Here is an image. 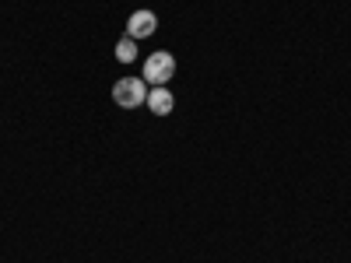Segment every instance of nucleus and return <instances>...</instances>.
Listing matches in <instances>:
<instances>
[{
    "instance_id": "39448f33",
    "label": "nucleus",
    "mask_w": 351,
    "mask_h": 263,
    "mask_svg": "<svg viewBox=\"0 0 351 263\" xmlns=\"http://www.w3.org/2000/svg\"><path fill=\"white\" fill-rule=\"evenodd\" d=\"M116 60H120V64H134V60H137V42H134L130 36L116 42Z\"/></svg>"
},
{
    "instance_id": "f257e3e1",
    "label": "nucleus",
    "mask_w": 351,
    "mask_h": 263,
    "mask_svg": "<svg viewBox=\"0 0 351 263\" xmlns=\"http://www.w3.org/2000/svg\"><path fill=\"white\" fill-rule=\"evenodd\" d=\"M112 102L120 109H137L148 102V84H144V77H120L112 84Z\"/></svg>"
},
{
    "instance_id": "20e7f679",
    "label": "nucleus",
    "mask_w": 351,
    "mask_h": 263,
    "mask_svg": "<svg viewBox=\"0 0 351 263\" xmlns=\"http://www.w3.org/2000/svg\"><path fill=\"white\" fill-rule=\"evenodd\" d=\"M172 105H176V99H172L169 88H155V92H148V109H152L155 116H169Z\"/></svg>"
},
{
    "instance_id": "7ed1b4c3",
    "label": "nucleus",
    "mask_w": 351,
    "mask_h": 263,
    "mask_svg": "<svg viewBox=\"0 0 351 263\" xmlns=\"http://www.w3.org/2000/svg\"><path fill=\"white\" fill-rule=\"evenodd\" d=\"M155 28H158V18L152 11H134L130 21H127V36L130 39H148Z\"/></svg>"
},
{
    "instance_id": "f03ea898",
    "label": "nucleus",
    "mask_w": 351,
    "mask_h": 263,
    "mask_svg": "<svg viewBox=\"0 0 351 263\" xmlns=\"http://www.w3.org/2000/svg\"><path fill=\"white\" fill-rule=\"evenodd\" d=\"M144 77H148V84H155V88H165L176 77V56L172 53H152L148 64H144Z\"/></svg>"
}]
</instances>
